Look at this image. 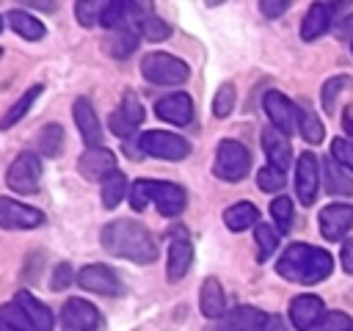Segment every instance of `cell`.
<instances>
[{
	"mask_svg": "<svg viewBox=\"0 0 353 331\" xmlns=\"http://www.w3.org/2000/svg\"><path fill=\"white\" fill-rule=\"evenodd\" d=\"M99 240H102L105 251L113 257H121V259H130L138 265L157 259V245H154L152 232L132 218H119V221L105 223Z\"/></svg>",
	"mask_w": 353,
	"mask_h": 331,
	"instance_id": "1",
	"label": "cell"
},
{
	"mask_svg": "<svg viewBox=\"0 0 353 331\" xmlns=\"http://www.w3.org/2000/svg\"><path fill=\"white\" fill-rule=\"evenodd\" d=\"M276 270L287 281L317 284V281L331 276L334 259H331V254L325 248H314L309 243H292V245H287L281 251V257L276 262Z\"/></svg>",
	"mask_w": 353,
	"mask_h": 331,
	"instance_id": "2",
	"label": "cell"
},
{
	"mask_svg": "<svg viewBox=\"0 0 353 331\" xmlns=\"http://www.w3.org/2000/svg\"><path fill=\"white\" fill-rule=\"evenodd\" d=\"M154 201L157 212L165 215V218H174L185 210L188 204V193L182 185H174V182H154V179H138L132 188H130V204L135 212L146 210L149 204Z\"/></svg>",
	"mask_w": 353,
	"mask_h": 331,
	"instance_id": "3",
	"label": "cell"
},
{
	"mask_svg": "<svg viewBox=\"0 0 353 331\" xmlns=\"http://www.w3.org/2000/svg\"><path fill=\"white\" fill-rule=\"evenodd\" d=\"M141 74L154 86H179L190 77V69L182 58L168 52H146L141 61Z\"/></svg>",
	"mask_w": 353,
	"mask_h": 331,
	"instance_id": "4",
	"label": "cell"
},
{
	"mask_svg": "<svg viewBox=\"0 0 353 331\" xmlns=\"http://www.w3.org/2000/svg\"><path fill=\"white\" fill-rule=\"evenodd\" d=\"M212 171L223 182H240L251 171V154H248V149L240 141H234V138L221 141L218 149H215V166H212Z\"/></svg>",
	"mask_w": 353,
	"mask_h": 331,
	"instance_id": "5",
	"label": "cell"
},
{
	"mask_svg": "<svg viewBox=\"0 0 353 331\" xmlns=\"http://www.w3.org/2000/svg\"><path fill=\"white\" fill-rule=\"evenodd\" d=\"M138 149L149 157L157 160H185L190 154V143L176 135V132H165V130H149L138 138Z\"/></svg>",
	"mask_w": 353,
	"mask_h": 331,
	"instance_id": "6",
	"label": "cell"
},
{
	"mask_svg": "<svg viewBox=\"0 0 353 331\" xmlns=\"http://www.w3.org/2000/svg\"><path fill=\"white\" fill-rule=\"evenodd\" d=\"M41 179V157L36 152H22L6 171V185L14 193H33Z\"/></svg>",
	"mask_w": 353,
	"mask_h": 331,
	"instance_id": "7",
	"label": "cell"
},
{
	"mask_svg": "<svg viewBox=\"0 0 353 331\" xmlns=\"http://www.w3.org/2000/svg\"><path fill=\"white\" fill-rule=\"evenodd\" d=\"M317 190H320V163H317V157L312 152H301L298 163H295V193H298V201L303 207L314 204Z\"/></svg>",
	"mask_w": 353,
	"mask_h": 331,
	"instance_id": "8",
	"label": "cell"
},
{
	"mask_svg": "<svg viewBox=\"0 0 353 331\" xmlns=\"http://www.w3.org/2000/svg\"><path fill=\"white\" fill-rule=\"evenodd\" d=\"M61 325L63 331H97L99 312L85 298H69L61 309Z\"/></svg>",
	"mask_w": 353,
	"mask_h": 331,
	"instance_id": "9",
	"label": "cell"
},
{
	"mask_svg": "<svg viewBox=\"0 0 353 331\" xmlns=\"http://www.w3.org/2000/svg\"><path fill=\"white\" fill-rule=\"evenodd\" d=\"M141 121H143V105L138 102V97L132 91H127L124 99H121V105L110 116V130H113V135H119V138L127 141V138H132L138 132Z\"/></svg>",
	"mask_w": 353,
	"mask_h": 331,
	"instance_id": "10",
	"label": "cell"
},
{
	"mask_svg": "<svg viewBox=\"0 0 353 331\" xmlns=\"http://www.w3.org/2000/svg\"><path fill=\"white\" fill-rule=\"evenodd\" d=\"M44 223V212L33 210L22 201L0 196V226L3 229H36Z\"/></svg>",
	"mask_w": 353,
	"mask_h": 331,
	"instance_id": "11",
	"label": "cell"
},
{
	"mask_svg": "<svg viewBox=\"0 0 353 331\" xmlns=\"http://www.w3.org/2000/svg\"><path fill=\"white\" fill-rule=\"evenodd\" d=\"M72 116H74V124H77V132L80 138L85 141L88 149H97L102 146V124H99V116L91 105L88 97H77L74 105H72Z\"/></svg>",
	"mask_w": 353,
	"mask_h": 331,
	"instance_id": "12",
	"label": "cell"
},
{
	"mask_svg": "<svg viewBox=\"0 0 353 331\" xmlns=\"http://www.w3.org/2000/svg\"><path fill=\"white\" fill-rule=\"evenodd\" d=\"M323 317H325V306H323V298L320 295L303 292V295H298V298L290 301V323L298 331H309V328L320 325Z\"/></svg>",
	"mask_w": 353,
	"mask_h": 331,
	"instance_id": "13",
	"label": "cell"
},
{
	"mask_svg": "<svg viewBox=\"0 0 353 331\" xmlns=\"http://www.w3.org/2000/svg\"><path fill=\"white\" fill-rule=\"evenodd\" d=\"M317 223H320V234L325 240H342L353 229V207L342 204V201L328 204V207L320 210Z\"/></svg>",
	"mask_w": 353,
	"mask_h": 331,
	"instance_id": "14",
	"label": "cell"
},
{
	"mask_svg": "<svg viewBox=\"0 0 353 331\" xmlns=\"http://www.w3.org/2000/svg\"><path fill=\"white\" fill-rule=\"evenodd\" d=\"M77 284L97 295H119L121 292V281H119L116 270L108 265H85L77 273Z\"/></svg>",
	"mask_w": 353,
	"mask_h": 331,
	"instance_id": "15",
	"label": "cell"
},
{
	"mask_svg": "<svg viewBox=\"0 0 353 331\" xmlns=\"http://www.w3.org/2000/svg\"><path fill=\"white\" fill-rule=\"evenodd\" d=\"M77 171L85 177V179H91V182H105L110 174H116L119 168H116V157H113V152L110 149H102V146H97V149H85L83 154H80V160H77Z\"/></svg>",
	"mask_w": 353,
	"mask_h": 331,
	"instance_id": "16",
	"label": "cell"
},
{
	"mask_svg": "<svg viewBox=\"0 0 353 331\" xmlns=\"http://www.w3.org/2000/svg\"><path fill=\"white\" fill-rule=\"evenodd\" d=\"M265 323L268 314L259 312L256 306H234L218 320L215 331H262Z\"/></svg>",
	"mask_w": 353,
	"mask_h": 331,
	"instance_id": "17",
	"label": "cell"
},
{
	"mask_svg": "<svg viewBox=\"0 0 353 331\" xmlns=\"http://www.w3.org/2000/svg\"><path fill=\"white\" fill-rule=\"evenodd\" d=\"M262 105H265V113L270 116V121H273V127L279 132L290 135L298 127V121H295V105L281 91H268L262 97Z\"/></svg>",
	"mask_w": 353,
	"mask_h": 331,
	"instance_id": "18",
	"label": "cell"
},
{
	"mask_svg": "<svg viewBox=\"0 0 353 331\" xmlns=\"http://www.w3.org/2000/svg\"><path fill=\"white\" fill-rule=\"evenodd\" d=\"M154 113H157L163 121H168V124H176V127H182V124H190V121H193V99H190L188 94H182V91H176V94H168V97L157 99V105H154Z\"/></svg>",
	"mask_w": 353,
	"mask_h": 331,
	"instance_id": "19",
	"label": "cell"
},
{
	"mask_svg": "<svg viewBox=\"0 0 353 331\" xmlns=\"http://www.w3.org/2000/svg\"><path fill=\"white\" fill-rule=\"evenodd\" d=\"M336 11H339V6H336V3H314V6L306 11L303 22H301V36H303L306 41L320 39V36L331 28V22H334V14H336Z\"/></svg>",
	"mask_w": 353,
	"mask_h": 331,
	"instance_id": "20",
	"label": "cell"
},
{
	"mask_svg": "<svg viewBox=\"0 0 353 331\" xmlns=\"http://www.w3.org/2000/svg\"><path fill=\"white\" fill-rule=\"evenodd\" d=\"M262 149H265V154H268L270 166H273V168H279V171H284V168L290 166V160H292L290 138H287L284 132H279L276 127L262 130Z\"/></svg>",
	"mask_w": 353,
	"mask_h": 331,
	"instance_id": "21",
	"label": "cell"
},
{
	"mask_svg": "<svg viewBox=\"0 0 353 331\" xmlns=\"http://www.w3.org/2000/svg\"><path fill=\"white\" fill-rule=\"evenodd\" d=\"M14 303L25 312V317L30 320V325L36 328V331H52V312L33 295V292H28V290H19L17 295H14Z\"/></svg>",
	"mask_w": 353,
	"mask_h": 331,
	"instance_id": "22",
	"label": "cell"
},
{
	"mask_svg": "<svg viewBox=\"0 0 353 331\" xmlns=\"http://www.w3.org/2000/svg\"><path fill=\"white\" fill-rule=\"evenodd\" d=\"M199 306H201V314L204 317H223L226 314V295H223V287L215 276H207L201 281V292H199Z\"/></svg>",
	"mask_w": 353,
	"mask_h": 331,
	"instance_id": "23",
	"label": "cell"
},
{
	"mask_svg": "<svg viewBox=\"0 0 353 331\" xmlns=\"http://www.w3.org/2000/svg\"><path fill=\"white\" fill-rule=\"evenodd\" d=\"M190 262H193V245H190V240H174L168 245V262H165L168 279L171 281H179L188 273Z\"/></svg>",
	"mask_w": 353,
	"mask_h": 331,
	"instance_id": "24",
	"label": "cell"
},
{
	"mask_svg": "<svg viewBox=\"0 0 353 331\" xmlns=\"http://www.w3.org/2000/svg\"><path fill=\"white\" fill-rule=\"evenodd\" d=\"M223 223L232 232H245V229H251V226L259 223V210L251 201H237V204H232V207L223 210Z\"/></svg>",
	"mask_w": 353,
	"mask_h": 331,
	"instance_id": "25",
	"label": "cell"
},
{
	"mask_svg": "<svg viewBox=\"0 0 353 331\" xmlns=\"http://www.w3.org/2000/svg\"><path fill=\"white\" fill-rule=\"evenodd\" d=\"M323 174H325V190L331 196H353V177L334 157L323 163Z\"/></svg>",
	"mask_w": 353,
	"mask_h": 331,
	"instance_id": "26",
	"label": "cell"
},
{
	"mask_svg": "<svg viewBox=\"0 0 353 331\" xmlns=\"http://www.w3.org/2000/svg\"><path fill=\"white\" fill-rule=\"evenodd\" d=\"M295 121H298V132L306 143H320L325 138V127L323 121L306 108V105H295Z\"/></svg>",
	"mask_w": 353,
	"mask_h": 331,
	"instance_id": "27",
	"label": "cell"
},
{
	"mask_svg": "<svg viewBox=\"0 0 353 331\" xmlns=\"http://www.w3.org/2000/svg\"><path fill=\"white\" fill-rule=\"evenodd\" d=\"M6 22L11 25L14 33H19V36L28 39V41H39V39L44 36V25H41L33 14H28V11H8Z\"/></svg>",
	"mask_w": 353,
	"mask_h": 331,
	"instance_id": "28",
	"label": "cell"
},
{
	"mask_svg": "<svg viewBox=\"0 0 353 331\" xmlns=\"http://www.w3.org/2000/svg\"><path fill=\"white\" fill-rule=\"evenodd\" d=\"M41 91H44V86H41V83L30 86V88H28V91H25V94H22V97H19V99H17V102H14V105H11L6 113H3V119H0V130L14 127V124H17V121H19V119H22V116L30 110V105L39 99V94H41Z\"/></svg>",
	"mask_w": 353,
	"mask_h": 331,
	"instance_id": "29",
	"label": "cell"
},
{
	"mask_svg": "<svg viewBox=\"0 0 353 331\" xmlns=\"http://www.w3.org/2000/svg\"><path fill=\"white\" fill-rule=\"evenodd\" d=\"M138 28H119V30H113L110 33V39H108V52L113 55V58H127V55H132L135 52V47H138Z\"/></svg>",
	"mask_w": 353,
	"mask_h": 331,
	"instance_id": "30",
	"label": "cell"
},
{
	"mask_svg": "<svg viewBox=\"0 0 353 331\" xmlns=\"http://www.w3.org/2000/svg\"><path fill=\"white\" fill-rule=\"evenodd\" d=\"M254 243H256V259L265 262V259L279 248V229L259 221V223L254 226Z\"/></svg>",
	"mask_w": 353,
	"mask_h": 331,
	"instance_id": "31",
	"label": "cell"
},
{
	"mask_svg": "<svg viewBox=\"0 0 353 331\" xmlns=\"http://www.w3.org/2000/svg\"><path fill=\"white\" fill-rule=\"evenodd\" d=\"M127 196V177L121 174V171H116V174H110L105 182H102V204L108 207V210H113V207H119V201Z\"/></svg>",
	"mask_w": 353,
	"mask_h": 331,
	"instance_id": "32",
	"label": "cell"
},
{
	"mask_svg": "<svg viewBox=\"0 0 353 331\" xmlns=\"http://www.w3.org/2000/svg\"><path fill=\"white\" fill-rule=\"evenodd\" d=\"M0 331H36V328L30 325L25 312L11 301V303L0 306Z\"/></svg>",
	"mask_w": 353,
	"mask_h": 331,
	"instance_id": "33",
	"label": "cell"
},
{
	"mask_svg": "<svg viewBox=\"0 0 353 331\" xmlns=\"http://www.w3.org/2000/svg\"><path fill=\"white\" fill-rule=\"evenodd\" d=\"M63 149V130L58 124H44L39 130V152L47 157H55Z\"/></svg>",
	"mask_w": 353,
	"mask_h": 331,
	"instance_id": "34",
	"label": "cell"
},
{
	"mask_svg": "<svg viewBox=\"0 0 353 331\" xmlns=\"http://www.w3.org/2000/svg\"><path fill=\"white\" fill-rule=\"evenodd\" d=\"M234 102H237L234 86L232 83H221L218 91H215V99H212V116L215 119H226L234 110Z\"/></svg>",
	"mask_w": 353,
	"mask_h": 331,
	"instance_id": "35",
	"label": "cell"
},
{
	"mask_svg": "<svg viewBox=\"0 0 353 331\" xmlns=\"http://www.w3.org/2000/svg\"><path fill=\"white\" fill-rule=\"evenodd\" d=\"M270 218H273L279 232H287L292 226V199H287V196L273 199L270 201Z\"/></svg>",
	"mask_w": 353,
	"mask_h": 331,
	"instance_id": "36",
	"label": "cell"
},
{
	"mask_svg": "<svg viewBox=\"0 0 353 331\" xmlns=\"http://www.w3.org/2000/svg\"><path fill=\"white\" fill-rule=\"evenodd\" d=\"M138 33H141L146 41H163V39L171 36V25L152 14V17H146V19L138 25Z\"/></svg>",
	"mask_w": 353,
	"mask_h": 331,
	"instance_id": "37",
	"label": "cell"
},
{
	"mask_svg": "<svg viewBox=\"0 0 353 331\" xmlns=\"http://www.w3.org/2000/svg\"><path fill=\"white\" fill-rule=\"evenodd\" d=\"M350 86H353V80H350L347 74L325 80V86H323V91H320V97H323V110H325V113H334V99H336V94H342V88H350Z\"/></svg>",
	"mask_w": 353,
	"mask_h": 331,
	"instance_id": "38",
	"label": "cell"
},
{
	"mask_svg": "<svg viewBox=\"0 0 353 331\" xmlns=\"http://www.w3.org/2000/svg\"><path fill=\"white\" fill-rule=\"evenodd\" d=\"M102 8H105V3L85 0V3H77V6H74V17H77V22H80L83 28H94V25H99Z\"/></svg>",
	"mask_w": 353,
	"mask_h": 331,
	"instance_id": "39",
	"label": "cell"
},
{
	"mask_svg": "<svg viewBox=\"0 0 353 331\" xmlns=\"http://www.w3.org/2000/svg\"><path fill=\"white\" fill-rule=\"evenodd\" d=\"M256 185L265 190V193H276L284 188V171L273 168V166H265L256 171Z\"/></svg>",
	"mask_w": 353,
	"mask_h": 331,
	"instance_id": "40",
	"label": "cell"
},
{
	"mask_svg": "<svg viewBox=\"0 0 353 331\" xmlns=\"http://www.w3.org/2000/svg\"><path fill=\"white\" fill-rule=\"evenodd\" d=\"M331 157H334L342 168L353 171V141H347V138H336V141L331 143Z\"/></svg>",
	"mask_w": 353,
	"mask_h": 331,
	"instance_id": "41",
	"label": "cell"
},
{
	"mask_svg": "<svg viewBox=\"0 0 353 331\" xmlns=\"http://www.w3.org/2000/svg\"><path fill=\"white\" fill-rule=\"evenodd\" d=\"M350 317L345 312H325V317L320 320L317 331H347L350 328Z\"/></svg>",
	"mask_w": 353,
	"mask_h": 331,
	"instance_id": "42",
	"label": "cell"
},
{
	"mask_svg": "<svg viewBox=\"0 0 353 331\" xmlns=\"http://www.w3.org/2000/svg\"><path fill=\"white\" fill-rule=\"evenodd\" d=\"M74 279H77V276L72 273V268H69L66 262H61V265H55V270H52V276H50V287H52V290H66Z\"/></svg>",
	"mask_w": 353,
	"mask_h": 331,
	"instance_id": "43",
	"label": "cell"
},
{
	"mask_svg": "<svg viewBox=\"0 0 353 331\" xmlns=\"http://www.w3.org/2000/svg\"><path fill=\"white\" fill-rule=\"evenodd\" d=\"M259 8H262V14H265V17H270V19H273V17H281V14L290 8V3H287V0H262V3H259Z\"/></svg>",
	"mask_w": 353,
	"mask_h": 331,
	"instance_id": "44",
	"label": "cell"
},
{
	"mask_svg": "<svg viewBox=\"0 0 353 331\" xmlns=\"http://www.w3.org/2000/svg\"><path fill=\"white\" fill-rule=\"evenodd\" d=\"M339 259H342V268L347 273H353V237L342 243V251H339Z\"/></svg>",
	"mask_w": 353,
	"mask_h": 331,
	"instance_id": "45",
	"label": "cell"
},
{
	"mask_svg": "<svg viewBox=\"0 0 353 331\" xmlns=\"http://www.w3.org/2000/svg\"><path fill=\"white\" fill-rule=\"evenodd\" d=\"M342 130H345L347 135H353V102L342 110Z\"/></svg>",
	"mask_w": 353,
	"mask_h": 331,
	"instance_id": "46",
	"label": "cell"
},
{
	"mask_svg": "<svg viewBox=\"0 0 353 331\" xmlns=\"http://www.w3.org/2000/svg\"><path fill=\"white\" fill-rule=\"evenodd\" d=\"M262 331H287V325H284L281 317H268V323H265Z\"/></svg>",
	"mask_w": 353,
	"mask_h": 331,
	"instance_id": "47",
	"label": "cell"
},
{
	"mask_svg": "<svg viewBox=\"0 0 353 331\" xmlns=\"http://www.w3.org/2000/svg\"><path fill=\"white\" fill-rule=\"evenodd\" d=\"M339 36H353V11L342 19V25H339Z\"/></svg>",
	"mask_w": 353,
	"mask_h": 331,
	"instance_id": "48",
	"label": "cell"
},
{
	"mask_svg": "<svg viewBox=\"0 0 353 331\" xmlns=\"http://www.w3.org/2000/svg\"><path fill=\"white\" fill-rule=\"evenodd\" d=\"M0 30H3V17H0Z\"/></svg>",
	"mask_w": 353,
	"mask_h": 331,
	"instance_id": "49",
	"label": "cell"
},
{
	"mask_svg": "<svg viewBox=\"0 0 353 331\" xmlns=\"http://www.w3.org/2000/svg\"><path fill=\"white\" fill-rule=\"evenodd\" d=\"M347 331H353V323H350V328H347Z\"/></svg>",
	"mask_w": 353,
	"mask_h": 331,
	"instance_id": "50",
	"label": "cell"
},
{
	"mask_svg": "<svg viewBox=\"0 0 353 331\" xmlns=\"http://www.w3.org/2000/svg\"><path fill=\"white\" fill-rule=\"evenodd\" d=\"M0 55H3V52H0Z\"/></svg>",
	"mask_w": 353,
	"mask_h": 331,
	"instance_id": "51",
	"label": "cell"
}]
</instances>
